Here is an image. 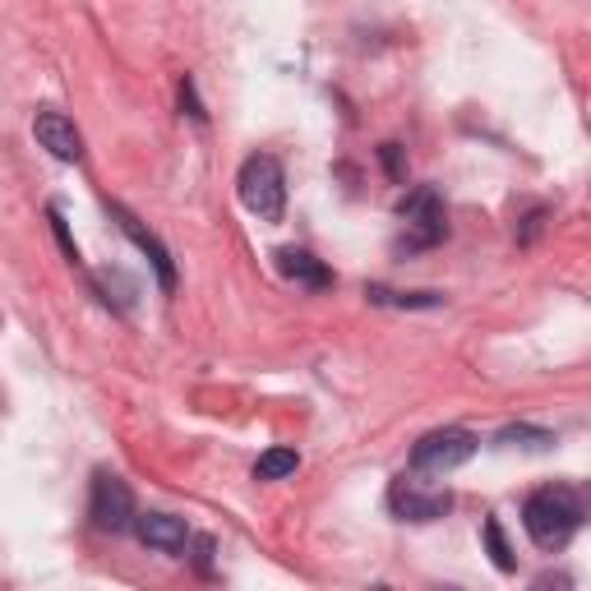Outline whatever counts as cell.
<instances>
[{"label":"cell","instance_id":"6da1fadb","mask_svg":"<svg viewBox=\"0 0 591 591\" xmlns=\"http://www.w3.org/2000/svg\"><path fill=\"white\" fill-rule=\"evenodd\" d=\"M582 499H578V490L574 485H541L536 495L527 499L522 508V527H527V536L536 541L541 550H564L568 541H574V531L582 527Z\"/></svg>","mask_w":591,"mask_h":591},{"label":"cell","instance_id":"7a4b0ae2","mask_svg":"<svg viewBox=\"0 0 591 591\" xmlns=\"http://www.w3.org/2000/svg\"><path fill=\"white\" fill-rule=\"evenodd\" d=\"M236 190H241V204L264 222H282L287 208V181H282V162L273 153H254L245 157L241 176H236Z\"/></svg>","mask_w":591,"mask_h":591},{"label":"cell","instance_id":"3957f363","mask_svg":"<svg viewBox=\"0 0 591 591\" xmlns=\"http://www.w3.org/2000/svg\"><path fill=\"white\" fill-rule=\"evenodd\" d=\"M477 448H481V439L462 425L435 430V435H425L411 448V471H421V477H444V471H458L462 462L477 458Z\"/></svg>","mask_w":591,"mask_h":591},{"label":"cell","instance_id":"277c9868","mask_svg":"<svg viewBox=\"0 0 591 591\" xmlns=\"http://www.w3.org/2000/svg\"><path fill=\"white\" fill-rule=\"evenodd\" d=\"M402 213V222H407V236H402V250H430V245H439L444 236H448V222H444V204H439V194L421 185V190H411L407 200L398 204Z\"/></svg>","mask_w":591,"mask_h":591},{"label":"cell","instance_id":"5b68a950","mask_svg":"<svg viewBox=\"0 0 591 591\" xmlns=\"http://www.w3.org/2000/svg\"><path fill=\"white\" fill-rule=\"evenodd\" d=\"M88 518L97 531H130L134 527V495L121 477H111V471H97L93 477V499H88Z\"/></svg>","mask_w":591,"mask_h":591},{"label":"cell","instance_id":"8992f818","mask_svg":"<svg viewBox=\"0 0 591 591\" xmlns=\"http://www.w3.org/2000/svg\"><path fill=\"white\" fill-rule=\"evenodd\" d=\"M388 504H393V514L407 518V522H435V518H444L453 508V495H448V490H417L407 477H398V481H393Z\"/></svg>","mask_w":591,"mask_h":591},{"label":"cell","instance_id":"52a82bcc","mask_svg":"<svg viewBox=\"0 0 591 591\" xmlns=\"http://www.w3.org/2000/svg\"><path fill=\"white\" fill-rule=\"evenodd\" d=\"M33 134H37V144L51 157H61V162H79V157H84V134H79L74 121L61 111H37Z\"/></svg>","mask_w":591,"mask_h":591},{"label":"cell","instance_id":"ba28073f","mask_svg":"<svg viewBox=\"0 0 591 591\" xmlns=\"http://www.w3.org/2000/svg\"><path fill=\"white\" fill-rule=\"evenodd\" d=\"M134 536L153 550H162V555H181L190 545V531L176 514H134Z\"/></svg>","mask_w":591,"mask_h":591},{"label":"cell","instance_id":"9c48e42d","mask_svg":"<svg viewBox=\"0 0 591 591\" xmlns=\"http://www.w3.org/2000/svg\"><path fill=\"white\" fill-rule=\"evenodd\" d=\"M111 213H116V218H121V231L130 236V241L134 245H140L144 254H148V260H153V268H157V282H162V291H171L176 287V264H171V254H167V245L162 241H157V236L153 231H144L140 227V218H130V213L121 208V204H111Z\"/></svg>","mask_w":591,"mask_h":591},{"label":"cell","instance_id":"30bf717a","mask_svg":"<svg viewBox=\"0 0 591 591\" xmlns=\"http://www.w3.org/2000/svg\"><path fill=\"white\" fill-rule=\"evenodd\" d=\"M278 268L305 291H328L333 287V273L324 268V260H314L310 250H278Z\"/></svg>","mask_w":591,"mask_h":591},{"label":"cell","instance_id":"8fae6325","mask_svg":"<svg viewBox=\"0 0 591 591\" xmlns=\"http://www.w3.org/2000/svg\"><path fill=\"white\" fill-rule=\"evenodd\" d=\"M296 467H301L296 448H268L264 458L254 462V481H282V477H291Z\"/></svg>","mask_w":591,"mask_h":591},{"label":"cell","instance_id":"7c38bea8","mask_svg":"<svg viewBox=\"0 0 591 591\" xmlns=\"http://www.w3.org/2000/svg\"><path fill=\"white\" fill-rule=\"evenodd\" d=\"M365 296H370L374 305H407V310H435L439 305L435 291H407L402 296V291H388V287H370Z\"/></svg>","mask_w":591,"mask_h":591},{"label":"cell","instance_id":"4fadbf2b","mask_svg":"<svg viewBox=\"0 0 591 591\" xmlns=\"http://www.w3.org/2000/svg\"><path fill=\"white\" fill-rule=\"evenodd\" d=\"M485 545H490V559H495L499 574H514V550H508V541H504V527H499L495 518L485 522Z\"/></svg>","mask_w":591,"mask_h":591},{"label":"cell","instance_id":"5bb4252c","mask_svg":"<svg viewBox=\"0 0 591 591\" xmlns=\"http://www.w3.org/2000/svg\"><path fill=\"white\" fill-rule=\"evenodd\" d=\"M499 444H522V448H550L555 444V435H545V430H527V425H514V430H504Z\"/></svg>","mask_w":591,"mask_h":591},{"label":"cell","instance_id":"9a60e30c","mask_svg":"<svg viewBox=\"0 0 591 591\" xmlns=\"http://www.w3.org/2000/svg\"><path fill=\"white\" fill-rule=\"evenodd\" d=\"M379 153H384V167H388L393 181H402V148H398V144H384Z\"/></svg>","mask_w":591,"mask_h":591},{"label":"cell","instance_id":"2e32d148","mask_svg":"<svg viewBox=\"0 0 591 591\" xmlns=\"http://www.w3.org/2000/svg\"><path fill=\"white\" fill-rule=\"evenodd\" d=\"M181 107H185V111L194 116V121H204V116H208V111L200 107V97H194V84H190V79H185V84H181Z\"/></svg>","mask_w":591,"mask_h":591},{"label":"cell","instance_id":"e0dca14e","mask_svg":"<svg viewBox=\"0 0 591 591\" xmlns=\"http://www.w3.org/2000/svg\"><path fill=\"white\" fill-rule=\"evenodd\" d=\"M541 222H545V208H531V213H527V227H522V236H518V241H522V245H531V241H536Z\"/></svg>","mask_w":591,"mask_h":591},{"label":"cell","instance_id":"ac0fdd59","mask_svg":"<svg viewBox=\"0 0 591 591\" xmlns=\"http://www.w3.org/2000/svg\"><path fill=\"white\" fill-rule=\"evenodd\" d=\"M194 564H200V568H208V564H213V541H208V536L194 541Z\"/></svg>","mask_w":591,"mask_h":591}]
</instances>
